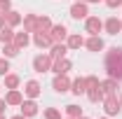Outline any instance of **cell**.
Listing matches in <instances>:
<instances>
[{"label":"cell","instance_id":"obj_17","mask_svg":"<svg viewBox=\"0 0 122 119\" xmlns=\"http://www.w3.org/2000/svg\"><path fill=\"white\" fill-rule=\"evenodd\" d=\"M66 51H68V47L61 45V42H56V45L52 47V59H63V56H66Z\"/></svg>","mask_w":122,"mask_h":119},{"label":"cell","instance_id":"obj_10","mask_svg":"<svg viewBox=\"0 0 122 119\" xmlns=\"http://www.w3.org/2000/svg\"><path fill=\"white\" fill-rule=\"evenodd\" d=\"M33 42H35V47H40V49H42V47H49V45H52V37H49L47 33H40V30H38V33H35V37H33Z\"/></svg>","mask_w":122,"mask_h":119},{"label":"cell","instance_id":"obj_24","mask_svg":"<svg viewBox=\"0 0 122 119\" xmlns=\"http://www.w3.org/2000/svg\"><path fill=\"white\" fill-rule=\"evenodd\" d=\"M2 51H5V56H7V59H12V56H16V54H19V47H16V45H10V42H5V49H2Z\"/></svg>","mask_w":122,"mask_h":119},{"label":"cell","instance_id":"obj_6","mask_svg":"<svg viewBox=\"0 0 122 119\" xmlns=\"http://www.w3.org/2000/svg\"><path fill=\"white\" fill-rule=\"evenodd\" d=\"M66 35H68L66 26H52V30H49V37H52V42H61Z\"/></svg>","mask_w":122,"mask_h":119},{"label":"cell","instance_id":"obj_23","mask_svg":"<svg viewBox=\"0 0 122 119\" xmlns=\"http://www.w3.org/2000/svg\"><path fill=\"white\" fill-rule=\"evenodd\" d=\"M5 87L7 89H16L19 87V77L16 75H5Z\"/></svg>","mask_w":122,"mask_h":119},{"label":"cell","instance_id":"obj_14","mask_svg":"<svg viewBox=\"0 0 122 119\" xmlns=\"http://www.w3.org/2000/svg\"><path fill=\"white\" fill-rule=\"evenodd\" d=\"M106 30L110 33V35H117V30H122V21H117L115 16L108 19V21H106Z\"/></svg>","mask_w":122,"mask_h":119},{"label":"cell","instance_id":"obj_27","mask_svg":"<svg viewBox=\"0 0 122 119\" xmlns=\"http://www.w3.org/2000/svg\"><path fill=\"white\" fill-rule=\"evenodd\" d=\"M45 117H47V119H61V114H59V110H54V107H52V110H47V112H45Z\"/></svg>","mask_w":122,"mask_h":119},{"label":"cell","instance_id":"obj_38","mask_svg":"<svg viewBox=\"0 0 122 119\" xmlns=\"http://www.w3.org/2000/svg\"><path fill=\"white\" fill-rule=\"evenodd\" d=\"M120 105H122V98H120Z\"/></svg>","mask_w":122,"mask_h":119},{"label":"cell","instance_id":"obj_19","mask_svg":"<svg viewBox=\"0 0 122 119\" xmlns=\"http://www.w3.org/2000/svg\"><path fill=\"white\" fill-rule=\"evenodd\" d=\"M101 89L106 91V93H115V89H117V79H106V82H101Z\"/></svg>","mask_w":122,"mask_h":119},{"label":"cell","instance_id":"obj_37","mask_svg":"<svg viewBox=\"0 0 122 119\" xmlns=\"http://www.w3.org/2000/svg\"><path fill=\"white\" fill-rule=\"evenodd\" d=\"M80 119H87V117H80Z\"/></svg>","mask_w":122,"mask_h":119},{"label":"cell","instance_id":"obj_32","mask_svg":"<svg viewBox=\"0 0 122 119\" xmlns=\"http://www.w3.org/2000/svg\"><path fill=\"white\" fill-rule=\"evenodd\" d=\"M5 105H7L5 101H0V114H2V110H5Z\"/></svg>","mask_w":122,"mask_h":119},{"label":"cell","instance_id":"obj_36","mask_svg":"<svg viewBox=\"0 0 122 119\" xmlns=\"http://www.w3.org/2000/svg\"><path fill=\"white\" fill-rule=\"evenodd\" d=\"M0 119H5V117H2V114H0Z\"/></svg>","mask_w":122,"mask_h":119},{"label":"cell","instance_id":"obj_16","mask_svg":"<svg viewBox=\"0 0 122 119\" xmlns=\"http://www.w3.org/2000/svg\"><path fill=\"white\" fill-rule=\"evenodd\" d=\"M12 42H14V45L19 47V49H24V47H28V42H30V40H28V33H16Z\"/></svg>","mask_w":122,"mask_h":119},{"label":"cell","instance_id":"obj_15","mask_svg":"<svg viewBox=\"0 0 122 119\" xmlns=\"http://www.w3.org/2000/svg\"><path fill=\"white\" fill-rule=\"evenodd\" d=\"M71 87H73V93H77V96H80V93H87V82H85V77H77Z\"/></svg>","mask_w":122,"mask_h":119},{"label":"cell","instance_id":"obj_35","mask_svg":"<svg viewBox=\"0 0 122 119\" xmlns=\"http://www.w3.org/2000/svg\"><path fill=\"white\" fill-rule=\"evenodd\" d=\"M75 2H82V0H75Z\"/></svg>","mask_w":122,"mask_h":119},{"label":"cell","instance_id":"obj_3","mask_svg":"<svg viewBox=\"0 0 122 119\" xmlns=\"http://www.w3.org/2000/svg\"><path fill=\"white\" fill-rule=\"evenodd\" d=\"M49 65H52V56H35L33 59L35 73H45V70H49Z\"/></svg>","mask_w":122,"mask_h":119},{"label":"cell","instance_id":"obj_11","mask_svg":"<svg viewBox=\"0 0 122 119\" xmlns=\"http://www.w3.org/2000/svg\"><path fill=\"white\" fill-rule=\"evenodd\" d=\"M24 93H26L28 98H38V96H40V84H38L35 79H30L28 84H26V89H24Z\"/></svg>","mask_w":122,"mask_h":119},{"label":"cell","instance_id":"obj_26","mask_svg":"<svg viewBox=\"0 0 122 119\" xmlns=\"http://www.w3.org/2000/svg\"><path fill=\"white\" fill-rule=\"evenodd\" d=\"M5 19H7V23H10V26H16V23L21 21V16L16 14V12H7V14H5Z\"/></svg>","mask_w":122,"mask_h":119},{"label":"cell","instance_id":"obj_8","mask_svg":"<svg viewBox=\"0 0 122 119\" xmlns=\"http://www.w3.org/2000/svg\"><path fill=\"white\" fill-rule=\"evenodd\" d=\"M21 114H24V117L38 114V105H35V101H24V103H21Z\"/></svg>","mask_w":122,"mask_h":119},{"label":"cell","instance_id":"obj_18","mask_svg":"<svg viewBox=\"0 0 122 119\" xmlns=\"http://www.w3.org/2000/svg\"><path fill=\"white\" fill-rule=\"evenodd\" d=\"M24 26H26V33H38V16H26V21H24Z\"/></svg>","mask_w":122,"mask_h":119},{"label":"cell","instance_id":"obj_1","mask_svg":"<svg viewBox=\"0 0 122 119\" xmlns=\"http://www.w3.org/2000/svg\"><path fill=\"white\" fill-rule=\"evenodd\" d=\"M106 70L113 79H122V49H110L106 56Z\"/></svg>","mask_w":122,"mask_h":119},{"label":"cell","instance_id":"obj_20","mask_svg":"<svg viewBox=\"0 0 122 119\" xmlns=\"http://www.w3.org/2000/svg\"><path fill=\"white\" fill-rule=\"evenodd\" d=\"M82 45H85V40H82L80 35H71V37H68V49H80Z\"/></svg>","mask_w":122,"mask_h":119},{"label":"cell","instance_id":"obj_34","mask_svg":"<svg viewBox=\"0 0 122 119\" xmlns=\"http://www.w3.org/2000/svg\"><path fill=\"white\" fill-rule=\"evenodd\" d=\"M92 2H99V0H92Z\"/></svg>","mask_w":122,"mask_h":119},{"label":"cell","instance_id":"obj_13","mask_svg":"<svg viewBox=\"0 0 122 119\" xmlns=\"http://www.w3.org/2000/svg\"><path fill=\"white\" fill-rule=\"evenodd\" d=\"M87 49H92V51H101V49H103V40H101L99 35H92L89 40H87Z\"/></svg>","mask_w":122,"mask_h":119},{"label":"cell","instance_id":"obj_28","mask_svg":"<svg viewBox=\"0 0 122 119\" xmlns=\"http://www.w3.org/2000/svg\"><path fill=\"white\" fill-rule=\"evenodd\" d=\"M7 70H10V63H7V59H0V75H7Z\"/></svg>","mask_w":122,"mask_h":119},{"label":"cell","instance_id":"obj_31","mask_svg":"<svg viewBox=\"0 0 122 119\" xmlns=\"http://www.w3.org/2000/svg\"><path fill=\"white\" fill-rule=\"evenodd\" d=\"M5 26V14H0V28Z\"/></svg>","mask_w":122,"mask_h":119},{"label":"cell","instance_id":"obj_9","mask_svg":"<svg viewBox=\"0 0 122 119\" xmlns=\"http://www.w3.org/2000/svg\"><path fill=\"white\" fill-rule=\"evenodd\" d=\"M68 87H71L68 77H66V75H56V79H54V91L63 93V91H68Z\"/></svg>","mask_w":122,"mask_h":119},{"label":"cell","instance_id":"obj_22","mask_svg":"<svg viewBox=\"0 0 122 119\" xmlns=\"http://www.w3.org/2000/svg\"><path fill=\"white\" fill-rule=\"evenodd\" d=\"M38 30H40V33H47V30H52V21H49L47 16L38 19Z\"/></svg>","mask_w":122,"mask_h":119},{"label":"cell","instance_id":"obj_25","mask_svg":"<svg viewBox=\"0 0 122 119\" xmlns=\"http://www.w3.org/2000/svg\"><path fill=\"white\" fill-rule=\"evenodd\" d=\"M66 112H68V117H71V119H80V117H82V112H80L77 105H66Z\"/></svg>","mask_w":122,"mask_h":119},{"label":"cell","instance_id":"obj_5","mask_svg":"<svg viewBox=\"0 0 122 119\" xmlns=\"http://www.w3.org/2000/svg\"><path fill=\"white\" fill-rule=\"evenodd\" d=\"M101 28H103V23H101L99 16H89V19H87V33L99 35V30H101Z\"/></svg>","mask_w":122,"mask_h":119},{"label":"cell","instance_id":"obj_4","mask_svg":"<svg viewBox=\"0 0 122 119\" xmlns=\"http://www.w3.org/2000/svg\"><path fill=\"white\" fill-rule=\"evenodd\" d=\"M87 14H89V12H87V5H85V2H75V5L71 7V16H73V19H87Z\"/></svg>","mask_w":122,"mask_h":119},{"label":"cell","instance_id":"obj_30","mask_svg":"<svg viewBox=\"0 0 122 119\" xmlns=\"http://www.w3.org/2000/svg\"><path fill=\"white\" fill-rule=\"evenodd\" d=\"M108 7H117V5H122V0H103Z\"/></svg>","mask_w":122,"mask_h":119},{"label":"cell","instance_id":"obj_33","mask_svg":"<svg viewBox=\"0 0 122 119\" xmlns=\"http://www.w3.org/2000/svg\"><path fill=\"white\" fill-rule=\"evenodd\" d=\"M12 119H26V117H24V114H16V117H12Z\"/></svg>","mask_w":122,"mask_h":119},{"label":"cell","instance_id":"obj_2","mask_svg":"<svg viewBox=\"0 0 122 119\" xmlns=\"http://www.w3.org/2000/svg\"><path fill=\"white\" fill-rule=\"evenodd\" d=\"M103 107H106V112H108V114H117L122 105H120V101H117L113 93H108L106 98H103Z\"/></svg>","mask_w":122,"mask_h":119},{"label":"cell","instance_id":"obj_7","mask_svg":"<svg viewBox=\"0 0 122 119\" xmlns=\"http://www.w3.org/2000/svg\"><path fill=\"white\" fill-rule=\"evenodd\" d=\"M71 70V61L68 59H54V73L56 75H66Z\"/></svg>","mask_w":122,"mask_h":119},{"label":"cell","instance_id":"obj_29","mask_svg":"<svg viewBox=\"0 0 122 119\" xmlns=\"http://www.w3.org/2000/svg\"><path fill=\"white\" fill-rule=\"evenodd\" d=\"M2 12H10V0H0V14Z\"/></svg>","mask_w":122,"mask_h":119},{"label":"cell","instance_id":"obj_12","mask_svg":"<svg viewBox=\"0 0 122 119\" xmlns=\"http://www.w3.org/2000/svg\"><path fill=\"white\" fill-rule=\"evenodd\" d=\"M5 103H7V105H21V103H24V98H21V93H19L16 89H10L7 98H5Z\"/></svg>","mask_w":122,"mask_h":119},{"label":"cell","instance_id":"obj_21","mask_svg":"<svg viewBox=\"0 0 122 119\" xmlns=\"http://www.w3.org/2000/svg\"><path fill=\"white\" fill-rule=\"evenodd\" d=\"M0 40H2V42H12V40H14V33H12V28L2 26V28H0Z\"/></svg>","mask_w":122,"mask_h":119}]
</instances>
